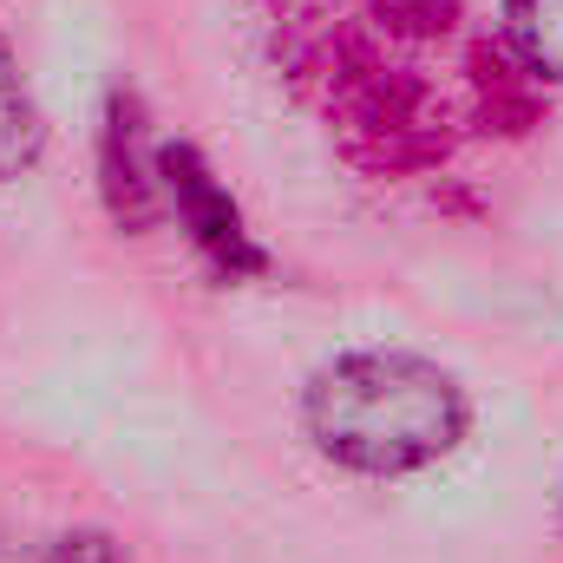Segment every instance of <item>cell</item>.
<instances>
[{"label":"cell","instance_id":"cell-4","mask_svg":"<svg viewBox=\"0 0 563 563\" xmlns=\"http://www.w3.org/2000/svg\"><path fill=\"white\" fill-rule=\"evenodd\" d=\"M40 144H46L40 106H33V92H26V79H20L13 46L0 40V184H13L20 170H33Z\"/></svg>","mask_w":563,"mask_h":563},{"label":"cell","instance_id":"cell-6","mask_svg":"<svg viewBox=\"0 0 563 563\" xmlns=\"http://www.w3.org/2000/svg\"><path fill=\"white\" fill-rule=\"evenodd\" d=\"M46 563H125V558H119V544L106 531H73V538H59L46 551Z\"/></svg>","mask_w":563,"mask_h":563},{"label":"cell","instance_id":"cell-7","mask_svg":"<svg viewBox=\"0 0 563 563\" xmlns=\"http://www.w3.org/2000/svg\"><path fill=\"white\" fill-rule=\"evenodd\" d=\"M394 7H445V0H394Z\"/></svg>","mask_w":563,"mask_h":563},{"label":"cell","instance_id":"cell-2","mask_svg":"<svg viewBox=\"0 0 563 563\" xmlns=\"http://www.w3.org/2000/svg\"><path fill=\"white\" fill-rule=\"evenodd\" d=\"M157 177H164V203L177 210V223L190 230V243L223 269V276H256L263 250L243 230V210L230 203V190L210 177V164L190 144H164L157 151Z\"/></svg>","mask_w":563,"mask_h":563},{"label":"cell","instance_id":"cell-5","mask_svg":"<svg viewBox=\"0 0 563 563\" xmlns=\"http://www.w3.org/2000/svg\"><path fill=\"white\" fill-rule=\"evenodd\" d=\"M505 40L531 79L563 86V0H505Z\"/></svg>","mask_w":563,"mask_h":563},{"label":"cell","instance_id":"cell-1","mask_svg":"<svg viewBox=\"0 0 563 563\" xmlns=\"http://www.w3.org/2000/svg\"><path fill=\"white\" fill-rule=\"evenodd\" d=\"M465 420L472 407L445 367H432L420 354H387V347L314 367L301 394L308 439L334 465L367 472V478H400L445 459L465 439Z\"/></svg>","mask_w":563,"mask_h":563},{"label":"cell","instance_id":"cell-3","mask_svg":"<svg viewBox=\"0 0 563 563\" xmlns=\"http://www.w3.org/2000/svg\"><path fill=\"white\" fill-rule=\"evenodd\" d=\"M99 190H106V210H112L119 230H144V223L157 217L164 177H157V157H144V112H139L132 92H112V99H106Z\"/></svg>","mask_w":563,"mask_h":563}]
</instances>
